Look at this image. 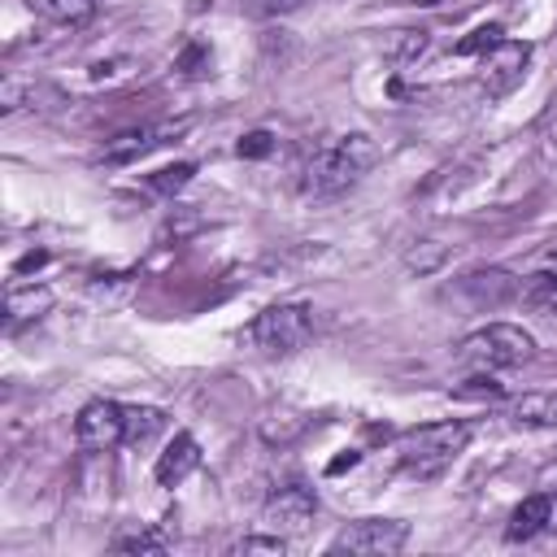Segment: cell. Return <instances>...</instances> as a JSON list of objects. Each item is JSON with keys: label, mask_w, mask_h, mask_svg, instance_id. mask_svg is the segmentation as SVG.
Returning a JSON list of instances; mask_svg holds the SVG:
<instances>
[{"label": "cell", "mask_w": 557, "mask_h": 557, "mask_svg": "<svg viewBox=\"0 0 557 557\" xmlns=\"http://www.w3.org/2000/svg\"><path fill=\"white\" fill-rule=\"evenodd\" d=\"M305 426H309V418H305V413H292V409L261 418V435H265L270 444H287V440H296Z\"/></svg>", "instance_id": "obj_18"}, {"label": "cell", "mask_w": 557, "mask_h": 557, "mask_svg": "<svg viewBox=\"0 0 557 557\" xmlns=\"http://www.w3.org/2000/svg\"><path fill=\"white\" fill-rule=\"evenodd\" d=\"M413 4H440V0H413Z\"/></svg>", "instance_id": "obj_26"}, {"label": "cell", "mask_w": 557, "mask_h": 557, "mask_svg": "<svg viewBox=\"0 0 557 557\" xmlns=\"http://www.w3.org/2000/svg\"><path fill=\"white\" fill-rule=\"evenodd\" d=\"M500 39H505V35H500V26L492 22V26H479V30H470V39H461V44H457V52H461V57H474V52L483 57V52H487L492 44H500Z\"/></svg>", "instance_id": "obj_21"}, {"label": "cell", "mask_w": 557, "mask_h": 557, "mask_svg": "<svg viewBox=\"0 0 557 557\" xmlns=\"http://www.w3.org/2000/svg\"><path fill=\"white\" fill-rule=\"evenodd\" d=\"M513 426H557V392H527L509 405Z\"/></svg>", "instance_id": "obj_14"}, {"label": "cell", "mask_w": 557, "mask_h": 557, "mask_svg": "<svg viewBox=\"0 0 557 557\" xmlns=\"http://www.w3.org/2000/svg\"><path fill=\"white\" fill-rule=\"evenodd\" d=\"M113 548L117 553H165L170 548V531L165 527H148V531H135V535H117Z\"/></svg>", "instance_id": "obj_19"}, {"label": "cell", "mask_w": 557, "mask_h": 557, "mask_svg": "<svg viewBox=\"0 0 557 557\" xmlns=\"http://www.w3.org/2000/svg\"><path fill=\"white\" fill-rule=\"evenodd\" d=\"M287 548V535H244L231 553H283Z\"/></svg>", "instance_id": "obj_22"}, {"label": "cell", "mask_w": 557, "mask_h": 557, "mask_svg": "<svg viewBox=\"0 0 557 557\" xmlns=\"http://www.w3.org/2000/svg\"><path fill=\"white\" fill-rule=\"evenodd\" d=\"M461 292H470L474 300H505V296H513V278L505 274V270H470L466 278H461Z\"/></svg>", "instance_id": "obj_15"}, {"label": "cell", "mask_w": 557, "mask_h": 557, "mask_svg": "<svg viewBox=\"0 0 557 557\" xmlns=\"http://www.w3.org/2000/svg\"><path fill=\"white\" fill-rule=\"evenodd\" d=\"M48 309H52V287H44V283L9 287V300H4V322H9V331H17L22 322H39Z\"/></svg>", "instance_id": "obj_12"}, {"label": "cell", "mask_w": 557, "mask_h": 557, "mask_svg": "<svg viewBox=\"0 0 557 557\" xmlns=\"http://www.w3.org/2000/svg\"><path fill=\"white\" fill-rule=\"evenodd\" d=\"M126 435V405L117 400H87L74 418V444L83 453H113Z\"/></svg>", "instance_id": "obj_5"}, {"label": "cell", "mask_w": 557, "mask_h": 557, "mask_svg": "<svg viewBox=\"0 0 557 557\" xmlns=\"http://www.w3.org/2000/svg\"><path fill=\"white\" fill-rule=\"evenodd\" d=\"M527 57H531L527 44H513V39L492 44V48L483 52V87H487L492 96H505L509 87H518L522 74H527Z\"/></svg>", "instance_id": "obj_10"}, {"label": "cell", "mask_w": 557, "mask_h": 557, "mask_svg": "<svg viewBox=\"0 0 557 557\" xmlns=\"http://www.w3.org/2000/svg\"><path fill=\"white\" fill-rule=\"evenodd\" d=\"M165 426H170V418H165L157 405H126V435H122V444H126V448H144V444H152Z\"/></svg>", "instance_id": "obj_13"}, {"label": "cell", "mask_w": 557, "mask_h": 557, "mask_svg": "<svg viewBox=\"0 0 557 557\" xmlns=\"http://www.w3.org/2000/svg\"><path fill=\"white\" fill-rule=\"evenodd\" d=\"M531 357H535V339L513 322H487L461 339V361L470 370H513Z\"/></svg>", "instance_id": "obj_4"}, {"label": "cell", "mask_w": 557, "mask_h": 557, "mask_svg": "<svg viewBox=\"0 0 557 557\" xmlns=\"http://www.w3.org/2000/svg\"><path fill=\"white\" fill-rule=\"evenodd\" d=\"M409 544V522L400 518H361V522H348L335 540H331V553H400Z\"/></svg>", "instance_id": "obj_7"}, {"label": "cell", "mask_w": 557, "mask_h": 557, "mask_svg": "<svg viewBox=\"0 0 557 557\" xmlns=\"http://www.w3.org/2000/svg\"><path fill=\"white\" fill-rule=\"evenodd\" d=\"M474 426L470 422H426V426H413L405 435H396L392 453H396V466L409 474V479H440L470 444Z\"/></svg>", "instance_id": "obj_2"}, {"label": "cell", "mask_w": 557, "mask_h": 557, "mask_svg": "<svg viewBox=\"0 0 557 557\" xmlns=\"http://www.w3.org/2000/svg\"><path fill=\"white\" fill-rule=\"evenodd\" d=\"M522 296H527V305H531V309H540V313H553V318H557V261H553L548 270L531 274V278H527V287H522Z\"/></svg>", "instance_id": "obj_16"}, {"label": "cell", "mask_w": 557, "mask_h": 557, "mask_svg": "<svg viewBox=\"0 0 557 557\" xmlns=\"http://www.w3.org/2000/svg\"><path fill=\"white\" fill-rule=\"evenodd\" d=\"M313 518H318V496L305 483H283L261 505V522L274 535H300V531H309Z\"/></svg>", "instance_id": "obj_6"}, {"label": "cell", "mask_w": 557, "mask_h": 557, "mask_svg": "<svg viewBox=\"0 0 557 557\" xmlns=\"http://www.w3.org/2000/svg\"><path fill=\"white\" fill-rule=\"evenodd\" d=\"M178 65L196 78V74H205V70L213 65V57H209V48H205V44H187V52H183V61H178Z\"/></svg>", "instance_id": "obj_23"}, {"label": "cell", "mask_w": 557, "mask_h": 557, "mask_svg": "<svg viewBox=\"0 0 557 557\" xmlns=\"http://www.w3.org/2000/svg\"><path fill=\"white\" fill-rule=\"evenodd\" d=\"M540 535H557V496L553 492L527 496L509 513V527H505V540L509 544H527V540H540Z\"/></svg>", "instance_id": "obj_9"}, {"label": "cell", "mask_w": 557, "mask_h": 557, "mask_svg": "<svg viewBox=\"0 0 557 557\" xmlns=\"http://www.w3.org/2000/svg\"><path fill=\"white\" fill-rule=\"evenodd\" d=\"M100 0H44V13L61 26H87L96 17Z\"/></svg>", "instance_id": "obj_17"}, {"label": "cell", "mask_w": 557, "mask_h": 557, "mask_svg": "<svg viewBox=\"0 0 557 557\" xmlns=\"http://www.w3.org/2000/svg\"><path fill=\"white\" fill-rule=\"evenodd\" d=\"M191 174H196V165H191V161H178V165L157 170V174L148 178V187H152V191H161V196H174V191H183V187L191 183Z\"/></svg>", "instance_id": "obj_20"}, {"label": "cell", "mask_w": 557, "mask_h": 557, "mask_svg": "<svg viewBox=\"0 0 557 557\" xmlns=\"http://www.w3.org/2000/svg\"><path fill=\"white\" fill-rule=\"evenodd\" d=\"M274 144H270V135L265 131H252V135H244L239 139V157H265Z\"/></svg>", "instance_id": "obj_24"}, {"label": "cell", "mask_w": 557, "mask_h": 557, "mask_svg": "<svg viewBox=\"0 0 557 557\" xmlns=\"http://www.w3.org/2000/svg\"><path fill=\"white\" fill-rule=\"evenodd\" d=\"M191 122H152V126H131V131H117L109 144H104V165H131L139 157H148L152 148L170 144L174 135H183Z\"/></svg>", "instance_id": "obj_8"}, {"label": "cell", "mask_w": 557, "mask_h": 557, "mask_svg": "<svg viewBox=\"0 0 557 557\" xmlns=\"http://www.w3.org/2000/svg\"><path fill=\"white\" fill-rule=\"evenodd\" d=\"M379 161V144L366 131H344L326 135L300 165V191L309 200H335L348 187L366 178V170Z\"/></svg>", "instance_id": "obj_1"}, {"label": "cell", "mask_w": 557, "mask_h": 557, "mask_svg": "<svg viewBox=\"0 0 557 557\" xmlns=\"http://www.w3.org/2000/svg\"><path fill=\"white\" fill-rule=\"evenodd\" d=\"M300 0H257V9H265V13H287V9H296Z\"/></svg>", "instance_id": "obj_25"}, {"label": "cell", "mask_w": 557, "mask_h": 557, "mask_svg": "<svg viewBox=\"0 0 557 557\" xmlns=\"http://www.w3.org/2000/svg\"><path fill=\"white\" fill-rule=\"evenodd\" d=\"M248 339L257 344V352L265 357H292L313 339V305L305 300H278L270 309H261L248 326Z\"/></svg>", "instance_id": "obj_3"}, {"label": "cell", "mask_w": 557, "mask_h": 557, "mask_svg": "<svg viewBox=\"0 0 557 557\" xmlns=\"http://www.w3.org/2000/svg\"><path fill=\"white\" fill-rule=\"evenodd\" d=\"M196 466H200V444H196V435H191V431H174V440L157 453L152 474H157L161 487H178Z\"/></svg>", "instance_id": "obj_11"}]
</instances>
